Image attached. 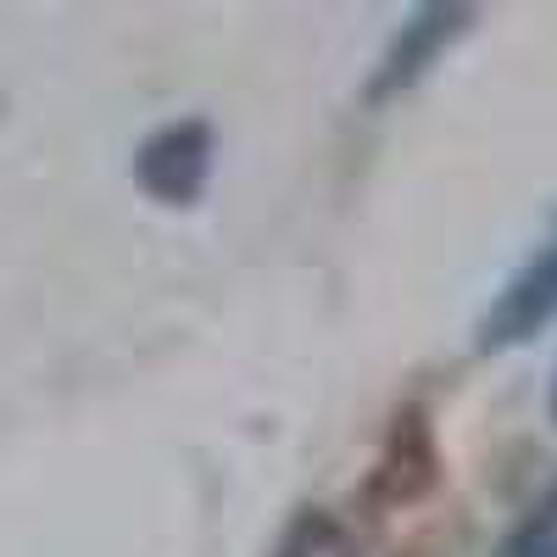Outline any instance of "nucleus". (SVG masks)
<instances>
[{"label":"nucleus","mask_w":557,"mask_h":557,"mask_svg":"<svg viewBox=\"0 0 557 557\" xmlns=\"http://www.w3.org/2000/svg\"><path fill=\"white\" fill-rule=\"evenodd\" d=\"M552 412H557V391H552Z\"/></svg>","instance_id":"obj_5"},{"label":"nucleus","mask_w":557,"mask_h":557,"mask_svg":"<svg viewBox=\"0 0 557 557\" xmlns=\"http://www.w3.org/2000/svg\"><path fill=\"white\" fill-rule=\"evenodd\" d=\"M496 557H557V491H546L496 546Z\"/></svg>","instance_id":"obj_3"},{"label":"nucleus","mask_w":557,"mask_h":557,"mask_svg":"<svg viewBox=\"0 0 557 557\" xmlns=\"http://www.w3.org/2000/svg\"><path fill=\"white\" fill-rule=\"evenodd\" d=\"M552 318H557V228L535 246V257L502 285L496 307L485 312L480 346H519L535 330H546Z\"/></svg>","instance_id":"obj_1"},{"label":"nucleus","mask_w":557,"mask_h":557,"mask_svg":"<svg viewBox=\"0 0 557 557\" xmlns=\"http://www.w3.org/2000/svg\"><path fill=\"white\" fill-rule=\"evenodd\" d=\"M278 557H357V541H351L330 513H307V519L285 535Z\"/></svg>","instance_id":"obj_4"},{"label":"nucleus","mask_w":557,"mask_h":557,"mask_svg":"<svg viewBox=\"0 0 557 557\" xmlns=\"http://www.w3.org/2000/svg\"><path fill=\"white\" fill-rule=\"evenodd\" d=\"M207 157H212L207 128L201 123H173L139 151V178H146V190L162 196V201H190L207 178Z\"/></svg>","instance_id":"obj_2"}]
</instances>
